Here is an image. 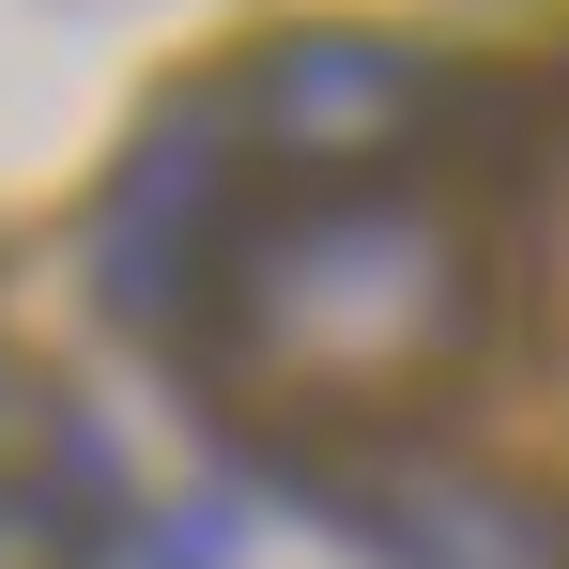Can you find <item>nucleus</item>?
I'll use <instances>...</instances> for the list:
<instances>
[{
  "mask_svg": "<svg viewBox=\"0 0 569 569\" xmlns=\"http://www.w3.org/2000/svg\"><path fill=\"white\" fill-rule=\"evenodd\" d=\"M0 416H16V385H0Z\"/></svg>",
  "mask_w": 569,
  "mask_h": 569,
  "instance_id": "obj_1",
  "label": "nucleus"
}]
</instances>
